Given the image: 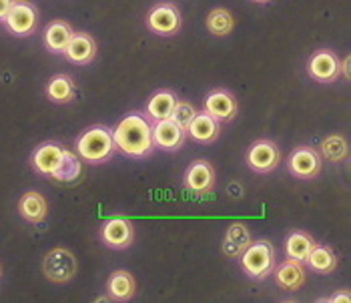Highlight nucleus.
<instances>
[{
    "mask_svg": "<svg viewBox=\"0 0 351 303\" xmlns=\"http://www.w3.org/2000/svg\"><path fill=\"white\" fill-rule=\"evenodd\" d=\"M271 276H275L277 285L285 291H295L305 283V269H303L301 261H295L291 257L285 259L283 263H279L277 267H273Z\"/></svg>",
    "mask_w": 351,
    "mask_h": 303,
    "instance_id": "17",
    "label": "nucleus"
},
{
    "mask_svg": "<svg viewBox=\"0 0 351 303\" xmlns=\"http://www.w3.org/2000/svg\"><path fill=\"white\" fill-rule=\"evenodd\" d=\"M12 2H14V0H0V23H4V19H6V14H8Z\"/></svg>",
    "mask_w": 351,
    "mask_h": 303,
    "instance_id": "30",
    "label": "nucleus"
},
{
    "mask_svg": "<svg viewBox=\"0 0 351 303\" xmlns=\"http://www.w3.org/2000/svg\"><path fill=\"white\" fill-rule=\"evenodd\" d=\"M253 2H259V4H265V2H269V0H253Z\"/></svg>",
    "mask_w": 351,
    "mask_h": 303,
    "instance_id": "32",
    "label": "nucleus"
},
{
    "mask_svg": "<svg viewBox=\"0 0 351 303\" xmlns=\"http://www.w3.org/2000/svg\"><path fill=\"white\" fill-rule=\"evenodd\" d=\"M183 185L193 193H209L215 187V169L207 161H195L185 171Z\"/></svg>",
    "mask_w": 351,
    "mask_h": 303,
    "instance_id": "12",
    "label": "nucleus"
},
{
    "mask_svg": "<svg viewBox=\"0 0 351 303\" xmlns=\"http://www.w3.org/2000/svg\"><path fill=\"white\" fill-rule=\"evenodd\" d=\"M287 167L298 179H315L322 171V155L313 147H298L289 155Z\"/></svg>",
    "mask_w": 351,
    "mask_h": 303,
    "instance_id": "8",
    "label": "nucleus"
},
{
    "mask_svg": "<svg viewBox=\"0 0 351 303\" xmlns=\"http://www.w3.org/2000/svg\"><path fill=\"white\" fill-rule=\"evenodd\" d=\"M43 274L53 283H66L77 276V257L64 247L51 249L43 259Z\"/></svg>",
    "mask_w": 351,
    "mask_h": 303,
    "instance_id": "4",
    "label": "nucleus"
},
{
    "mask_svg": "<svg viewBox=\"0 0 351 303\" xmlns=\"http://www.w3.org/2000/svg\"><path fill=\"white\" fill-rule=\"evenodd\" d=\"M4 25L16 36H28L38 25V10L27 0H14L4 19Z\"/></svg>",
    "mask_w": 351,
    "mask_h": 303,
    "instance_id": "5",
    "label": "nucleus"
},
{
    "mask_svg": "<svg viewBox=\"0 0 351 303\" xmlns=\"http://www.w3.org/2000/svg\"><path fill=\"white\" fill-rule=\"evenodd\" d=\"M205 110L209 114H213L219 123H229V121L235 119V114L239 110V105H237V99L229 90L217 88V90L207 95V99H205Z\"/></svg>",
    "mask_w": 351,
    "mask_h": 303,
    "instance_id": "13",
    "label": "nucleus"
},
{
    "mask_svg": "<svg viewBox=\"0 0 351 303\" xmlns=\"http://www.w3.org/2000/svg\"><path fill=\"white\" fill-rule=\"evenodd\" d=\"M245 161H247V165L251 167L255 173H271V171H275L279 167L281 153H279V147L273 141H269V138H259V141H255L247 149Z\"/></svg>",
    "mask_w": 351,
    "mask_h": 303,
    "instance_id": "6",
    "label": "nucleus"
},
{
    "mask_svg": "<svg viewBox=\"0 0 351 303\" xmlns=\"http://www.w3.org/2000/svg\"><path fill=\"white\" fill-rule=\"evenodd\" d=\"M185 129L177 125L173 119H165L153 123V145L162 151H177L185 145Z\"/></svg>",
    "mask_w": 351,
    "mask_h": 303,
    "instance_id": "10",
    "label": "nucleus"
},
{
    "mask_svg": "<svg viewBox=\"0 0 351 303\" xmlns=\"http://www.w3.org/2000/svg\"><path fill=\"white\" fill-rule=\"evenodd\" d=\"M331 302H350V293H343V295H339V293H337V295H333V298H331Z\"/></svg>",
    "mask_w": 351,
    "mask_h": 303,
    "instance_id": "31",
    "label": "nucleus"
},
{
    "mask_svg": "<svg viewBox=\"0 0 351 303\" xmlns=\"http://www.w3.org/2000/svg\"><path fill=\"white\" fill-rule=\"evenodd\" d=\"M81 171H82L81 157H79L77 153H73V151L64 149L62 161H60L58 169H56L53 175H51V179H54L56 183H73V181H77V179L81 177Z\"/></svg>",
    "mask_w": 351,
    "mask_h": 303,
    "instance_id": "24",
    "label": "nucleus"
},
{
    "mask_svg": "<svg viewBox=\"0 0 351 303\" xmlns=\"http://www.w3.org/2000/svg\"><path fill=\"white\" fill-rule=\"evenodd\" d=\"M251 231L247 229L245 223H233L229 225L225 239H223V253L231 259H239L247 245L251 243Z\"/></svg>",
    "mask_w": 351,
    "mask_h": 303,
    "instance_id": "18",
    "label": "nucleus"
},
{
    "mask_svg": "<svg viewBox=\"0 0 351 303\" xmlns=\"http://www.w3.org/2000/svg\"><path fill=\"white\" fill-rule=\"evenodd\" d=\"M114 151H117V145L112 138V131L103 125L86 129L81 137L77 138V155L84 163H93V165L107 163L114 155Z\"/></svg>",
    "mask_w": 351,
    "mask_h": 303,
    "instance_id": "2",
    "label": "nucleus"
},
{
    "mask_svg": "<svg viewBox=\"0 0 351 303\" xmlns=\"http://www.w3.org/2000/svg\"><path fill=\"white\" fill-rule=\"evenodd\" d=\"M313 245H315V241L309 233L291 231L287 235V241H285V251H287V257H291L295 261H305Z\"/></svg>",
    "mask_w": 351,
    "mask_h": 303,
    "instance_id": "27",
    "label": "nucleus"
},
{
    "mask_svg": "<svg viewBox=\"0 0 351 303\" xmlns=\"http://www.w3.org/2000/svg\"><path fill=\"white\" fill-rule=\"evenodd\" d=\"M233 14L225 8H213L209 14H207V30L215 36H227L231 34L233 30Z\"/></svg>",
    "mask_w": 351,
    "mask_h": 303,
    "instance_id": "28",
    "label": "nucleus"
},
{
    "mask_svg": "<svg viewBox=\"0 0 351 303\" xmlns=\"http://www.w3.org/2000/svg\"><path fill=\"white\" fill-rule=\"evenodd\" d=\"M307 71L311 75V79H315L317 83H333L339 79V58L331 51H317L313 53L309 62H307Z\"/></svg>",
    "mask_w": 351,
    "mask_h": 303,
    "instance_id": "11",
    "label": "nucleus"
},
{
    "mask_svg": "<svg viewBox=\"0 0 351 303\" xmlns=\"http://www.w3.org/2000/svg\"><path fill=\"white\" fill-rule=\"evenodd\" d=\"M19 213L28 223H40V221H45L47 213H49L47 199L40 193H36V191H28L19 201Z\"/></svg>",
    "mask_w": 351,
    "mask_h": 303,
    "instance_id": "21",
    "label": "nucleus"
},
{
    "mask_svg": "<svg viewBox=\"0 0 351 303\" xmlns=\"http://www.w3.org/2000/svg\"><path fill=\"white\" fill-rule=\"evenodd\" d=\"M112 138L117 145V151L135 157L145 159L153 153V125L143 112H129L121 123L114 127Z\"/></svg>",
    "mask_w": 351,
    "mask_h": 303,
    "instance_id": "1",
    "label": "nucleus"
},
{
    "mask_svg": "<svg viewBox=\"0 0 351 303\" xmlns=\"http://www.w3.org/2000/svg\"><path fill=\"white\" fill-rule=\"evenodd\" d=\"M0 276H2V267H0Z\"/></svg>",
    "mask_w": 351,
    "mask_h": 303,
    "instance_id": "33",
    "label": "nucleus"
},
{
    "mask_svg": "<svg viewBox=\"0 0 351 303\" xmlns=\"http://www.w3.org/2000/svg\"><path fill=\"white\" fill-rule=\"evenodd\" d=\"M62 155H64V147H60L58 143H43L34 149L30 163H32V169L36 173L51 177L60 165Z\"/></svg>",
    "mask_w": 351,
    "mask_h": 303,
    "instance_id": "14",
    "label": "nucleus"
},
{
    "mask_svg": "<svg viewBox=\"0 0 351 303\" xmlns=\"http://www.w3.org/2000/svg\"><path fill=\"white\" fill-rule=\"evenodd\" d=\"M319 155L329 163H341L348 159L350 155V145L348 138L343 135H329L324 138L322 147H319Z\"/></svg>",
    "mask_w": 351,
    "mask_h": 303,
    "instance_id": "26",
    "label": "nucleus"
},
{
    "mask_svg": "<svg viewBox=\"0 0 351 303\" xmlns=\"http://www.w3.org/2000/svg\"><path fill=\"white\" fill-rule=\"evenodd\" d=\"M305 261H307L311 271L322 274V276L335 271V267H337V255L333 253V249L327 247V245H319V243H315L311 247Z\"/></svg>",
    "mask_w": 351,
    "mask_h": 303,
    "instance_id": "23",
    "label": "nucleus"
},
{
    "mask_svg": "<svg viewBox=\"0 0 351 303\" xmlns=\"http://www.w3.org/2000/svg\"><path fill=\"white\" fill-rule=\"evenodd\" d=\"M239 259L247 276L253 279H265L273 274V267H275V247L267 239L251 241Z\"/></svg>",
    "mask_w": 351,
    "mask_h": 303,
    "instance_id": "3",
    "label": "nucleus"
},
{
    "mask_svg": "<svg viewBox=\"0 0 351 303\" xmlns=\"http://www.w3.org/2000/svg\"><path fill=\"white\" fill-rule=\"evenodd\" d=\"M133 223L123 215L110 217L101 227V239L110 249H127L133 243Z\"/></svg>",
    "mask_w": 351,
    "mask_h": 303,
    "instance_id": "7",
    "label": "nucleus"
},
{
    "mask_svg": "<svg viewBox=\"0 0 351 303\" xmlns=\"http://www.w3.org/2000/svg\"><path fill=\"white\" fill-rule=\"evenodd\" d=\"M195 112H197V109L191 105L189 101H181V99H177L175 109H173V112H171V119H173L177 125H181L183 129H187V125L191 123V119L195 117Z\"/></svg>",
    "mask_w": 351,
    "mask_h": 303,
    "instance_id": "29",
    "label": "nucleus"
},
{
    "mask_svg": "<svg viewBox=\"0 0 351 303\" xmlns=\"http://www.w3.org/2000/svg\"><path fill=\"white\" fill-rule=\"evenodd\" d=\"M185 133H187L193 141L207 145V143H213V141L219 137V133H221V123L217 121L213 114H209L207 110H201V112L197 110L195 117L191 119V123L187 125Z\"/></svg>",
    "mask_w": 351,
    "mask_h": 303,
    "instance_id": "15",
    "label": "nucleus"
},
{
    "mask_svg": "<svg viewBox=\"0 0 351 303\" xmlns=\"http://www.w3.org/2000/svg\"><path fill=\"white\" fill-rule=\"evenodd\" d=\"M75 83L69 75H56L53 77L49 84H47V97L53 101V103H71L75 99Z\"/></svg>",
    "mask_w": 351,
    "mask_h": 303,
    "instance_id": "25",
    "label": "nucleus"
},
{
    "mask_svg": "<svg viewBox=\"0 0 351 303\" xmlns=\"http://www.w3.org/2000/svg\"><path fill=\"white\" fill-rule=\"evenodd\" d=\"M136 283L135 277L131 276L129 271L125 269H119L114 274H110L107 281V295L108 300H114V302H127L135 295Z\"/></svg>",
    "mask_w": 351,
    "mask_h": 303,
    "instance_id": "20",
    "label": "nucleus"
},
{
    "mask_svg": "<svg viewBox=\"0 0 351 303\" xmlns=\"http://www.w3.org/2000/svg\"><path fill=\"white\" fill-rule=\"evenodd\" d=\"M147 27L151 28L157 34H175L181 28V14L179 8L171 2H162L151 8L149 16H147Z\"/></svg>",
    "mask_w": 351,
    "mask_h": 303,
    "instance_id": "9",
    "label": "nucleus"
},
{
    "mask_svg": "<svg viewBox=\"0 0 351 303\" xmlns=\"http://www.w3.org/2000/svg\"><path fill=\"white\" fill-rule=\"evenodd\" d=\"M62 53L75 64H88L97 56V43L86 32H73V36Z\"/></svg>",
    "mask_w": 351,
    "mask_h": 303,
    "instance_id": "16",
    "label": "nucleus"
},
{
    "mask_svg": "<svg viewBox=\"0 0 351 303\" xmlns=\"http://www.w3.org/2000/svg\"><path fill=\"white\" fill-rule=\"evenodd\" d=\"M73 27L66 21H53L45 28V47L51 53H62L73 36Z\"/></svg>",
    "mask_w": 351,
    "mask_h": 303,
    "instance_id": "22",
    "label": "nucleus"
},
{
    "mask_svg": "<svg viewBox=\"0 0 351 303\" xmlns=\"http://www.w3.org/2000/svg\"><path fill=\"white\" fill-rule=\"evenodd\" d=\"M175 103H177V95H175L173 90H157V93L149 99V103H147L145 117H147L151 123L171 119V112L175 109Z\"/></svg>",
    "mask_w": 351,
    "mask_h": 303,
    "instance_id": "19",
    "label": "nucleus"
}]
</instances>
